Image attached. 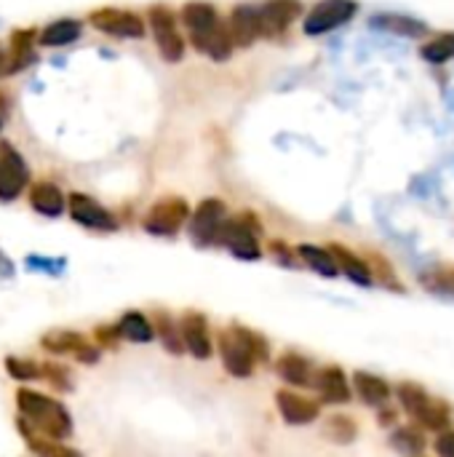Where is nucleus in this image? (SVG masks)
Returning <instances> with one entry per match:
<instances>
[{
    "mask_svg": "<svg viewBox=\"0 0 454 457\" xmlns=\"http://www.w3.org/2000/svg\"><path fill=\"white\" fill-rule=\"evenodd\" d=\"M24 268L32 273H43V276H62L67 270V260L64 257H43V254H27L24 257Z\"/></svg>",
    "mask_w": 454,
    "mask_h": 457,
    "instance_id": "4c0bfd02",
    "label": "nucleus"
},
{
    "mask_svg": "<svg viewBox=\"0 0 454 457\" xmlns=\"http://www.w3.org/2000/svg\"><path fill=\"white\" fill-rule=\"evenodd\" d=\"M179 337L185 345V353H190L198 361H209L214 356V335H211V324L206 319V313L201 311H185L179 319Z\"/></svg>",
    "mask_w": 454,
    "mask_h": 457,
    "instance_id": "ddd939ff",
    "label": "nucleus"
},
{
    "mask_svg": "<svg viewBox=\"0 0 454 457\" xmlns=\"http://www.w3.org/2000/svg\"><path fill=\"white\" fill-rule=\"evenodd\" d=\"M433 453L436 457H454V431H442L433 442Z\"/></svg>",
    "mask_w": 454,
    "mask_h": 457,
    "instance_id": "a19ab883",
    "label": "nucleus"
},
{
    "mask_svg": "<svg viewBox=\"0 0 454 457\" xmlns=\"http://www.w3.org/2000/svg\"><path fill=\"white\" fill-rule=\"evenodd\" d=\"M351 388H353V396H359L361 404L375 407V410L385 407L391 402V396H393V388H391V383L385 378L372 375V372H364V370L353 372Z\"/></svg>",
    "mask_w": 454,
    "mask_h": 457,
    "instance_id": "412c9836",
    "label": "nucleus"
},
{
    "mask_svg": "<svg viewBox=\"0 0 454 457\" xmlns=\"http://www.w3.org/2000/svg\"><path fill=\"white\" fill-rule=\"evenodd\" d=\"M67 214L75 225L94 230V233H115L120 228L118 217L86 193H70L67 195Z\"/></svg>",
    "mask_w": 454,
    "mask_h": 457,
    "instance_id": "9b49d317",
    "label": "nucleus"
},
{
    "mask_svg": "<svg viewBox=\"0 0 454 457\" xmlns=\"http://www.w3.org/2000/svg\"><path fill=\"white\" fill-rule=\"evenodd\" d=\"M16 402V418L37 436H45V439H56V442H67L75 431V423H72V415L67 410V404L51 394H43V391H35V388H27L21 386L13 396Z\"/></svg>",
    "mask_w": 454,
    "mask_h": 457,
    "instance_id": "f03ea898",
    "label": "nucleus"
},
{
    "mask_svg": "<svg viewBox=\"0 0 454 457\" xmlns=\"http://www.w3.org/2000/svg\"><path fill=\"white\" fill-rule=\"evenodd\" d=\"M399 420V412L391 407H380V426H393Z\"/></svg>",
    "mask_w": 454,
    "mask_h": 457,
    "instance_id": "37998d69",
    "label": "nucleus"
},
{
    "mask_svg": "<svg viewBox=\"0 0 454 457\" xmlns=\"http://www.w3.org/2000/svg\"><path fill=\"white\" fill-rule=\"evenodd\" d=\"M150 324H153L155 340L163 345L166 353H171V356H182L185 353V345H182V337H179V324H177V319L169 311L155 308L153 316H150Z\"/></svg>",
    "mask_w": 454,
    "mask_h": 457,
    "instance_id": "bb28decb",
    "label": "nucleus"
},
{
    "mask_svg": "<svg viewBox=\"0 0 454 457\" xmlns=\"http://www.w3.org/2000/svg\"><path fill=\"white\" fill-rule=\"evenodd\" d=\"M190 204L182 195L158 198L142 217V230L153 238H177L190 220Z\"/></svg>",
    "mask_w": 454,
    "mask_h": 457,
    "instance_id": "39448f33",
    "label": "nucleus"
},
{
    "mask_svg": "<svg viewBox=\"0 0 454 457\" xmlns=\"http://www.w3.org/2000/svg\"><path fill=\"white\" fill-rule=\"evenodd\" d=\"M391 447L404 457H420L425 450V439H423V431L417 426H404V428H396L391 434Z\"/></svg>",
    "mask_w": 454,
    "mask_h": 457,
    "instance_id": "72a5a7b5",
    "label": "nucleus"
},
{
    "mask_svg": "<svg viewBox=\"0 0 454 457\" xmlns=\"http://www.w3.org/2000/svg\"><path fill=\"white\" fill-rule=\"evenodd\" d=\"M179 19H182V24L187 27L190 40H198V37L209 35V32L222 21L219 13H217V5L203 3V0H190V3H185L182 11H179Z\"/></svg>",
    "mask_w": 454,
    "mask_h": 457,
    "instance_id": "4be33fe9",
    "label": "nucleus"
},
{
    "mask_svg": "<svg viewBox=\"0 0 454 457\" xmlns=\"http://www.w3.org/2000/svg\"><path fill=\"white\" fill-rule=\"evenodd\" d=\"M5 372L11 380H16L21 386L37 383L40 380V361L24 359V356H5Z\"/></svg>",
    "mask_w": 454,
    "mask_h": 457,
    "instance_id": "c9c22d12",
    "label": "nucleus"
},
{
    "mask_svg": "<svg viewBox=\"0 0 454 457\" xmlns=\"http://www.w3.org/2000/svg\"><path fill=\"white\" fill-rule=\"evenodd\" d=\"M0 129H3V115H0Z\"/></svg>",
    "mask_w": 454,
    "mask_h": 457,
    "instance_id": "a18cd8bd",
    "label": "nucleus"
},
{
    "mask_svg": "<svg viewBox=\"0 0 454 457\" xmlns=\"http://www.w3.org/2000/svg\"><path fill=\"white\" fill-rule=\"evenodd\" d=\"M40 348L56 359H72L83 367H94L102 359V351L78 329H48L40 337Z\"/></svg>",
    "mask_w": 454,
    "mask_h": 457,
    "instance_id": "0eeeda50",
    "label": "nucleus"
},
{
    "mask_svg": "<svg viewBox=\"0 0 454 457\" xmlns=\"http://www.w3.org/2000/svg\"><path fill=\"white\" fill-rule=\"evenodd\" d=\"M276 375L289 386V388H310L316 367L308 356L297 351H286L276 359Z\"/></svg>",
    "mask_w": 454,
    "mask_h": 457,
    "instance_id": "aec40b11",
    "label": "nucleus"
},
{
    "mask_svg": "<svg viewBox=\"0 0 454 457\" xmlns=\"http://www.w3.org/2000/svg\"><path fill=\"white\" fill-rule=\"evenodd\" d=\"M369 27L380 29V32L401 35V37H423L428 32L425 21H420L415 16H407V13H375L369 19Z\"/></svg>",
    "mask_w": 454,
    "mask_h": 457,
    "instance_id": "393cba45",
    "label": "nucleus"
},
{
    "mask_svg": "<svg viewBox=\"0 0 454 457\" xmlns=\"http://www.w3.org/2000/svg\"><path fill=\"white\" fill-rule=\"evenodd\" d=\"M88 24L94 29H99L102 35H110L118 40H139L147 32L144 19L139 13L126 11V8H115V5H102V8L91 11Z\"/></svg>",
    "mask_w": 454,
    "mask_h": 457,
    "instance_id": "9d476101",
    "label": "nucleus"
},
{
    "mask_svg": "<svg viewBox=\"0 0 454 457\" xmlns=\"http://www.w3.org/2000/svg\"><path fill=\"white\" fill-rule=\"evenodd\" d=\"M268 254H270L278 265H284V268H300L297 252H294L286 241H270V244H268Z\"/></svg>",
    "mask_w": 454,
    "mask_h": 457,
    "instance_id": "ea45409f",
    "label": "nucleus"
},
{
    "mask_svg": "<svg viewBox=\"0 0 454 457\" xmlns=\"http://www.w3.org/2000/svg\"><path fill=\"white\" fill-rule=\"evenodd\" d=\"M364 260H367V265H369V273H372V281H375V284H380V287H385V289H391V292H404L401 278L396 276L393 265H391L380 252H369Z\"/></svg>",
    "mask_w": 454,
    "mask_h": 457,
    "instance_id": "2f4dec72",
    "label": "nucleus"
},
{
    "mask_svg": "<svg viewBox=\"0 0 454 457\" xmlns=\"http://www.w3.org/2000/svg\"><path fill=\"white\" fill-rule=\"evenodd\" d=\"M227 217H230V212H227V204L222 198H203L195 206V212H190V220L185 225L193 246H198V249H214Z\"/></svg>",
    "mask_w": 454,
    "mask_h": 457,
    "instance_id": "423d86ee",
    "label": "nucleus"
},
{
    "mask_svg": "<svg viewBox=\"0 0 454 457\" xmlns=\"http://www.w3.org/2000/svg\"><path fill=\"white\" fill-rule=\"evenodd\" d=\"M310 388L318 394V402H321V404L340 407V404L353 402L351 380H348L345 370H343V367H337V364H326V367L316 370V375H313V386H310Z\"/></svg>",
    "mask_w": 454,
    "mask_h": 457,
    "instance_id": "2eb2a0df",
    "label": "nucleus"
},
{
    "mask_svg": "<svg viewBox=\"0 0 454 457\" xmlns=\"http://www.w3.org/2000/svg\"><path fill=\"white\" fill-rule=\"evenodd\" d=\"M80 35H83V24L78 19H56L40 29L37 43L45 48H64V46H72L75 40H80Z\"/></svg>",
    "mask_w": 454,
    "mask_h": 457,
    "instance_id": "cd10ccee",
    "label": "nucleus"
},
{
    "mask_svg": "<svg viewBox=\"0 0 454 457\" xmlns=\"http://www.w3.org/2000/svg\"><path fill=\"white\" fill-rule=\"evenodd\" d=\"M257 11H260L262 35L278 37L302 16V0H265L257 5Z\"/></svg>",
    "mask_w": 454,
    "mask_h": 457,
    "instance_id": "dca6fc26",
    "label": "nucleus"
},
{
    "mask_svg": "<svg viewBox=\"0 0 454 457\" xmlns=\"http://www.w3.org/2000/svg\"><path fill=\"white\" fill-rule=\"evenodd\" d=\"M214 353L230 378L249 380L257 367L270 364V340L246 324H227L217 332Z\"/></svg>",
    "mask_w": 454,
    "mask_h": 457,
    "instance_id": "f257e3e1",
    "label": "nucleus"
},
{
    "mask_svg": "<svg viewBox=\"0 0 454 457\" xmlns=\"http://www.w3.org/2000/svg\"><path fill=\"white\" fill-rule=\"evenodd\" d=\"M27 201H29V209L45 220H59L64 212H67V195L64 190L56 185V182H48V179H40L35 185L27 187Z\"/></svg>",
    "mask_w": 454,
    "mask_h": 457,
    "instance_id": "a211bd4d",
    "label": "nucleus"
},
{
    "mask_svg": "<svg viewBox=\"0 0 454 457\" xmlns=\"http://www.w3.org/2000/svg\"><path fill=\"white\" fill-rule=\"evenodd\" d=\"M321 434H324V439H329V442L345 447V445H353V442L359 439V423H356L351 415L334 412V415H329V418L324 420Z\"/></svg>",
    "mask_w": 454,
    "mask_h": 457,
    "instance_id": "7c9ffc66",
    "label": "nucleus"
},
{
    "mask_svg": "<svg viewBox=\"0 0 454 457\" xmlns=\"http://www.w3.org/2000/svg\"><path fill=\"white\" fill-rule=\"evenodd\" d=\"M147 19H150V29H153L155 48H158L161 59L169 64L182 62L185 59V37L177 27V13L169 5H150Z\"/></svg>",
    "mask_w": 454,
    "mask_h": 457,
    "instance_id": "6e6552de",
    "label": "nucleus"
},
{
    "mask_svg": "<svg viewBox=\"0 0 454 457\" xmlns=\"http://www.w3.org/2000/svg\"><path fill=\"white\" fill-rule=\"evenodd\" d=\"M230 40L235 48H249L262 37V24H260V11L254 3H241L230 11V19L225 21Z\"/></svg>",
    "mask_w": 454,
    "mask_h": 457,
    "instance_id": "f3484780",
    "label": "nucleus"
},
{
    "mask_svg": "<svg viewBox=\"0 0 454 457\" xmlns=\"http://www.w3.org/2000/svg\"><path fill=\"white\" fill-rule=\"evenodd\" d=\"M29 187V166L24 155L3 142L0 145V204H13Z\"/></svg>",
    "mask_w": 454,
    "mask_h": 457,
    "instance_id": "f8f14e48",
    "label": "nucleus"
},
{
    "mask_svg": "<svg viewBox=\"0 0 454 457\" xmlns=\"http://www.w3.org/2000/svg\"><path fill=\"white\" fill-rule=\"evenodd\" d=\"M356 13H359V3L356 0H321L302 19V32L308 37H318V35L334 32V29L345 27Z\"/></svg>",
    "mask_w": 454,
    "mask_h": 457,
    "instance_id": "1a4fd4ad",
    "label": "nucleus"
},
{
    "mask_svg": "<svg viewBox=\"0 0 454 457\" xmlns=\"http://www.w3.org/2000/svg\"><path fill=\"white\" fill-rule=\"evenodd\" d=\"M294 252H297V260H300L305 268H310L313 273H318V276H324V278H337V276H340V270H337V265H334V257H332V252H329L326 246L300 244Z\"/></svg>",
    "mask_w": 454,
    "mask_h": 457,
    "instance_id": "c756f323",
    "label": "nucleus"
},
{
    "mask_svg": "<svg viewBox=\"0 0 454 457\" xmlns=\"http://www.w3.org/2000/svg\"><path fill=\"white\" fill-rule=\"evenodd\" d=\"M16 431H19L24 447L29 450V455L32 457H86L80 450L70 447L67 442H56V439H45V436L32 434L19 418H16Z\"/></svg>",
    "mask_w": 454,
    "mask_h": 457,
    "instance_id": "b1692460",
    "label": "nucleus"
},
{
    "mask_svg": "<svg viewBox=\"0 0 454 457\" xmlns=\"http://www.w3.org/2000/svg\"><path fill=\"white\" fill-rule=\"evenodd\" d=\"M115 329H118L120 340H123V343H131V345H150V343L155 340L150 316H144L142 311H126V313L115 321Z\"/></svg>",
    "mask_w": 454,
    "mask_h": 457,
    "instance_id": "a878e982",
    "label": "nucleus"
},
{
    "mask_svg": "<svg viewBox=\"0 0 454 457\" xmlns=\"http://www.w3.org/2000/svg\"><path fill=\"white\" fill-rule=\"evenodd\" d=\"M217 246L227 249L241 262L262 260L265 257V252H262V220L252 209L238 212L235 217H227L222 225Z\"/></svg>",
    "mask_w": 454,
    "mask_h": 457,
    "instance_id": "20e7f679",
    "label": "nucleus"
},
{
    "mask_svg": "<svg viewBox=\"0 0 454 457\" xmlns=\"http://www.w3.org/2000/svg\"><path fill=\"white\" fill-rule=\"evenodd\" d=\"M276 410L286 426H310L321 418V402L310 399L294 388H278L276 391Z\"/></svg>",
    "mask_w": 454,
    "mask_h": 457,
    "instance_id": "4468645a",
    "label": "nucleus"
},
{
    "mask_svg": "<svg viewBox=\"0 0 454 457\" xmlns=\"http://www.w3.org/2000/svg\"><path fill=\"white\" fill-rule=\"evenodd\" d=\"M0 75H5V48L0 43Z\"/></svg>",
    "mask_w": 454,
    "mask_h": 457,
    "instance_id": "c03bdc74",
    "label": "nucleus"
},
{
    "mask_svg": "<svg viewBox=\"0 0 454 457\" xmlns=\"http://www.w3.org/2000/svg\"><path fill=\"white\" fill-rule=\"evenodd\" d=\"M420 56L428 64H447L450 59H454V32H442L433 40L423 43Z\"/></svg>",
    "mask_w": 454,
    "mask_h": 457,
    "instance_id": "f704fd0d",
    "label": "nucleus"
},
{
    "mask_svg": "<svg viewBox=\"0 0 454 457\" xmlns=\"http://www.w3.org/2000/svg\"><path fill=\"white\" fill-rule=\"evenodd\" d=\"M396 396H399L401 410L415 420V426H420L425 431H436V434L450 428V423H452V404L444 402V399L431 396L420 383L401 380L396 386Z\"/></svg>",
    "mask_w": 454,
    "mask_h": 457,
    "instance_id": "7ed1b4c3",
    "label": "nucleus"
},
{
    "mask_svg": "<svg viewBox=\"0 0 454 457\" xmlns=\"http://www.w3.org/2000/svg\"><path fill=\"white\" fill-rule=\"evenodd\" d=\"M16 276V265H13V260L0 249V278H13Z\"/></svg>",
    "mask_w": 454,
    "mask_h": 457,
    "instance_id": "79ce46f5",
    "label": "nucleus"
},
{
    "mask_svg": "<svg viewBox=\"0 0 454 457\" xmlns=\"http://www.w3.org/2000/svg\"><path fill=\"white\" fill-rule=\"evenodd\" d=\"M0 24H3V21H0Z\"/></svg>",
    "mask_w": 454,
    "mask_h": 457,
    "instance_id": "49530a36",
    "label": "nucleus"
},
{
    "mask_svg": "<svg viewBox=\"0 0 454 457\" xmlns=\"http://www.w3.org/2000/svg\"><path fill=\"white\" fill-rule=\"evenodd\" d=\"M193 46H195V51H201L203 56H209L211 62H219V64L227 62V59L233 56V51H235V46H233V40H230V32H227V24H225V21H219L209 35L193 40Z\"/></svg>",
    "mask_w": 454,
    "mask_h": 457,
    "instance_id": "c85d7f7f",
    "label": "nucleus"
},
{
    "mask_svg": "<svg viewBox=\"0 0 454 457\" xmlns=\"http://www.w3.org/2000/svg\"><path fill=\"white\" fill-rule=\"evenodd\" d=\"M326 249L332 252L337 270H340L345 278H351L356 287H372V284H375V281H372V273H369V265H367V260H364L361 254H356L353 249H348V246H343V244H329Z\"/></svg>",
    "mask_w": 454,
    "mask_h": 457,
    "instance_id": "5701e85b",
    "label": "nucleus"
},
{
    "mask_svg": "<svg viewBox=\"0 0 454 457\" xmlns=\"http://www.w3.org/2000/svg\"><path fill=\"white\" fill-rule=\"evenodd\" d=\"M91 343H94L99 351H115L123 340H120V335H118L115 324H99V327L94 329Z\"/></svg>",
    "mask_w": 454,
    "mask_h": 457,
    "instance_id": "58836bf2",
    "label": "nucleus"
},
{
    "mask_svg": "<svg viewBox=\"0 0 454 457\" xmlns=\"http://www.w3.org/2000/svg\"><path fill=\"white\" fill-rule=\"evenodd\" d=\"M35 43H37V32H35L32 27H27V29H13V32H11V43H8V48H5V75L21 72L24 67H29V64L37 62Z\"/></svg>",
    "mask_w": 454,
    "mask_h": 457,
    "instance_id": "6ab92c4d",
    "label": "nucleus"
},
{
    "mask_svg": "<svg viewBox=\"0 0 454 457\" xmlns=\"http://www.w3.org/2000/svg\"><path fill=\"white\" fill-rule=\"evenodd\" d=\"M423 287L431 295H442V297H454V265L450 268H433L423 276Z\"/></svg>",
    "mask_w": 454,
    "mask_h": 457,
    "instance_id": "e433bc0d",
    "label": "nucleus"
},
{
    "mask_svg": "<svg viewBox=\"0 0 454 457\" xmlns=\"http://www.w3.org/2000/svg\"><path fill=\"white\" fill-rule=\"evenodd\" d=\"M40 380H45V386L56 394H72V388H75L72 370L62 361H43L40 364Z\"/></svg>",
    "mask_w": 454,
    "mask_h": 457,
    "instance_id": "473e14b6",
    "label": "nucleus"
}]
</instances>
